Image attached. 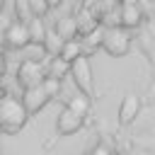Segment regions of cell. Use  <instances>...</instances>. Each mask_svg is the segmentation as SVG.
I'll list each match as a JSON object with an SVG mask.
<instances>
[{"label": "cell", "instance_id": "1", "mask_svg": "<svg viewBox=\"0 0 155 155\" xmlns=\"http://www.w3.org/2000/svg\"><path fill=\"white\" fill-rule=\"evenodd\" d=\"M29 119V109L24 107L22 97H12V94H5L0 99V131L5 133H17L24 128Z\"/></svg>", "mask_w": 155, "mask_h": 155}, {"label": "cell", "instance_id": "2", "mask_svg": "<svg viewBox=\"0 0 155 155\" xmlns=\"http://www.w3.org/2000/svg\"><path fill=\"white\" fill-rule=\"evenodd\" d=\"M68 75L73 78V85L78 87V92H82V94H87V97H92V94H94L92 65H90V61H87V56H85V53L70 63V73H68Z\"/></svg>", "mask_w": 155, "mask_h": 155}, {"label": "cell", "instance_id": "3", "mask_svg": "<svg viewBox=\"0 0 155 155\" xmlns=\"http://www.w3.org/2000/svg\"><path fill=\"white\" fill-rule=\"evenodd\" d=\"M48 78V70L36 61V58H27L19 63L17 68V82L27 90V87H34V85H41L44 80Z\"/></svg>", "mask_w": 155, "mask_h": 155}, {"label": "cell", "instance_id": "4", "mask_svg": "<svg viewBox=\"0 0 155 155\" xmlns=\"http://www.w3.org/2000/svg\"><path fill=\"white\" fill-rule=\"evenodd\" d=\"M102 48H104L109 56H116V58L126 56L128 48H131V36H128V31H126L124 27H109L107 34H104Z\"/></svg>", "mask_w": 155, "mask_h": 155}, {"label": "cell", "instance_id": "5", "mask_svg": "<svg viewBox=\"0 0 155 155\" xmlns=\"http://www.w3.org/2000/svg\"><path fill=\"white\" fill-rule=\"evenodd\" d=\"M51 99H53V97H51V92H48V87H46L44 82H41V85H34V87H27V90L22 92V102H24V107L29 109V114L41 111Z\"/></svg>", "mask_w": 155, "mask_h": 155}, {"label": "cell", "instance_id": "6", "mask_svg": "<svg viewBox=\"0 0 155 155\" xmlns=\"http://www.w3.org/2000/svg\"><path fill=\"white\" fill-rule=\"evenodd\" d=\"M5 44L10 48H27L31 44V34H29V24L27 22H12L5 29Z\"/></svg>", "mask_w": 155, "mask_h": 155}, {"label": "cell", "instance_id": "7", "mask_svg": "<svg viewBox=\"0 0 155 155\" xmlns=\"http://www.w3.org/2000/svg\"><path fill=\"white\" fill-rule=\"evenodd\" d=\"M82 119L85 116H80L78 111H73V109H63L61 114H58V119H56V131H58V136H73V133H78L80 128H82Z\"/></svg>", "mask_w": 155, "mask_h": 155}, {"label": "cell", "instance_id": "8", "mask_svg": "<svg viewBox=\"0 0 155 155\" xmlns=\"http://www.w3.org/2000/svg\"><path fill=\"white\" fill-rule=\"evenodd\" d=\"M138 111H140V99H138L133 92L124 94L121 107H119V124H121V126H128V124L138 116Z\"/></svg>", "mask_w": 155, "mask_h": 155}, {"label": "cell", "instance_id": "9", "mask_svg": "<svg viewBox=\"0 0 155 155\" xmlns=\"http://www.w3.org/2000/svg\"><path fill=\"white\" fill-rule=\"evenodd\" d=\"M27 24H29V34H31V44H39V46H44V41H46V36H48V29H46V24H44V17H29L27 19Z\"/></svg>", "mask_w": 155, "mask_h": 155}, {"label": "cell", "instance_id": "10", "mask_svg": "<svg viewBox=\"0 0 155 155\" xmlns=\"http://www.w3.org/2000/svg\"><path fill=\"white\" fill-rule=\"evenodd\" d=\"M82 39H65V44H63V48H61V53H58V58H63L65 63H73L75 58H80L82 56Z\"/></svg>", "mask_w": 155, "mask_h": 155}, {"label": "cell", "instance_id": "11", "mask_svg": "<svg viewBox=\"0 0 155 155\" xmlns=\"http://www.w3.org/2000/svg\"><path fill=\"white\" fill-rule=\"evenodd\" d=\"M140 19H143V12H140L138 2L136 5H121V24L124 27H138Z\"/></svg>", "mask_w": 155, "mask_h": 155}, {"label": "cell", "instance_id": "12", "mask_svg": "<svg viewBox=\"0 0 155 155\" xmlns=\"http://www.w3.org/2000/svg\"><path fill=\"white\" fill-rule=\"evenodd\" d=\"M63 44H65V39L61 36V31H58V29H56V31L48 29V36H46V41H44V51H46L51 58H56V56L61 53Z\"/></svg>", "mask_w": 155, "mask_h": 155}, {"label": "cell", "instance_id": "13", "mask_svg": "<svg viewBox=\"0 0 155 155\" xmlns=\"http://www.w3.org/2000/svg\"><path fill=\"white\" fill-rule=\"evenodd\" d=\"M65 107H68V109H73V111H78L80 116H85V114L90 111V97L80 92V94H75V97H70Z\"/></svg>", "mask_w": 155, "mask_h": 155}, {"label": "cell", "instance_id": "14", "mask_svg": "<svg viewBox=\"0 0 155 155\" xmlns=\"http://www.w3.org/2000/svg\"><path fill=\"white\" fill-rule=\"evenodd\" d=\"M65 73H70V63H65V61L58 58V56L48 61V78H58V80H61Z\"/></svg>", "mask_w": 155, "mask_h": 155}, {"label": "cell", "instance_id": "15", "mask_svg": "<svg viewBox=\"0 0 155 155\" xmlns=\"http://www.w3.org/2000/svg\"><path fill=\"white\" fill-rule=\"evenodd\" d=\"M104 34H107V29H104V27H94L92 31H87V34H85L82 44H85V46H90V48L102 46V44H104Z\"/></svg>", "mask_w": 155, "mask_h": 155}, {"label": "cell", "instance_id": "16", "mask_svg": "<svg viewBox=\"0 0 155 155\" xmlns=\"http://www.w3.org/2000/svg\"><path fill=\"white\" fill-rule=\"evenodd\" d=\"M27 2V7H29V12L31 15H36V17H44L46 12H48V0H24Z\"/></svg>", "mask_w": 155, "mask_h": 155}, {"label": "cell", "instance_id": "17", "mask_svg": "<svg viewBox=\"0 0 155 155\" xmlns=\"http://www.w3.org/2000/svg\"><path fill=\"white\" fill-rule=\"evenodd\" d=\"M90 155H114V153H111L107 145H102V143H99V145H94V148L90 150Z\"/></svg>", "mask_w": 155, "mask_h": 155}, {"label": "cell", "instance_id": "18", "mask_svg": "<svg viewBox=\"0 0 155 155\" xmlns=\"http://www.w3.org/2000/svg\"><path fill=\"white\" fill-rule=\"evenodd\" d=\"M61 2H63V0H48V5H51V7H58Z\"/></svg>", "mask_w": 155, "mask_h": 155}, {"label": "cell", "instance_id": "19", "mask_svg": "<svg viewBox=\"0 0 155 155\" xmlns=\"http://www.w3.org/2000/svg\"><path fill=\"white\" fill-rule=\"evenodd\" d=\"M138 0H124V5H136Z\"/></svg>", "mask_w": 155, "mask_h": 155}, {"label": "cell", "instance_id": "20", "mask_svg": "<svg viewBox=\"0 0 155 155\" xmlns=\"http://www.w3.org/2000/svg\"><path fill=\"white\" fill-rule=\"evenodd\" d=\"M2 7H5V0H0V12H2Z\"/></svg>", "mask_w": 155, "mask_h": 155}, {"label": "cell", "instance_id": "21", "mask_svg": "<svg viewBox=\"0 0 155 155\" xmlns=\"http://www.w3.org/2000/svg\"><path fill=\"white\" fill-rule=\"evenodd\" d=\"M2 97H5V92H2V87H0V99H2Z\"/></svg>", "mask_w": 155, "mask_h": 155}, {"label": "cell", "instance_id": "22", "mask_svg": "<svg viewBox=\"0 0 155 155\" xmlns=\"http://www.w3.org/2000/svg\"><path fill=\"white\" fill-rule=\"evenodd\" d=\"M0 70H2V56H0Z\"/></svg>", "mask_w": 155, "mask_h": 155}]
</instances>
